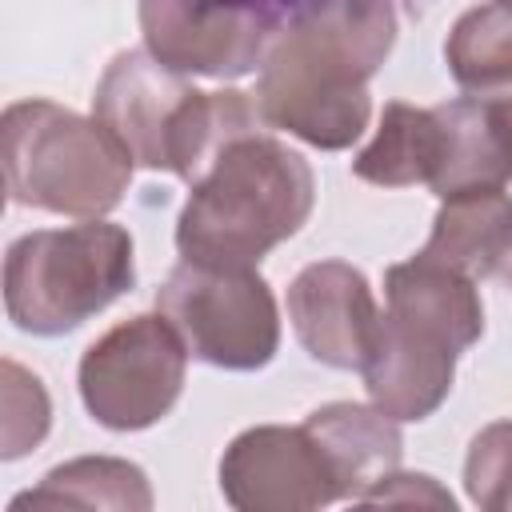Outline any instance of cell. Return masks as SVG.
<instances>
[{"label": "cell", "instance_id": "obj_21", "mask_svg": "<svg viewBox=\"0 0 512 512\" xmlns=\"http://www.w3.org/2000/svg\"><path fill=\"white\" fill-rule=\"evenodd\" d=\"M4 420H0V456L4 460H20L28 448H36L48 432L52 420V404L44 384L24 372L16 360H4Z\"/></svg>", "mask_w": 512, "mask_h": 512}, {"label": "cell", "instance_id": "obj_12", "mask_svg": "<svg viewBox=\"0 0 512 512\" xmlns=\"http://www.w3.org/2000/svg\"><path fill=\"white\" fill-rule=\"evenodd\" d=\"M436 112L444 128V152L428 188L440 200L504 188L512 180V120L504 112V100L464 96L436 104Z\"/></svg>", "mask_w": 512, "mask_h": 512}, {"label": "cell", "instance_id": "obj_25", "mask_svg": "<svg viewBox=\"0 0 512 512\" xmlns=\"http://www.w3.org/2000/svg\"><path fill=\"white\" fill-rule=\"evenodd\" d=\"M500 4H504V8H512V0H500Z\"/></svg>", "mask_w": 512, "mask_h": 512}, {"label": "cell", "instance_id": "obj_16", "mask_svg": "<svg viewBox=\"0 0 512 512\" xmlns=\"http://www.w3.org/2000/svg\"><path fill=\"white\" fill-rule=\"evenodd\" d=\"M512 228V196L504 188L448 196L432 220V236L420 256L448 264L464 276H488V264Z\"/></svg>", "mask_w": 512, "mask_h": 512}, {"label": "cell", "instance_id": "obj_6", "mask_svg": "<svg viewBox=\"0 0 512 512\" xmlns=\"http://www.w3.org/2000/svg\"><path fill=\"white\" fill-rule=\"evenodd\" d=\"M156 308L184 336L188 352L228 372L264 368L280 344L272 288L256 268H216L180 260L164 280Z\"/></svg>", "mask_w": 512, "mask_h": 512}, {"label": "cell", "instance_id": "obj_14", "mask_svg": "<svg viewBox=\"0 0 512 512\" xmlns=\"http://www.w3.org/2000/svg\"><path fill=\"white\" fill-rule=\"evenodd\" d=\"M304 428L316 436L320 452L328 456L344 500H364L400 464V448H404L400 428L376 404L368 408V404L336 400L316 408L304 420Z\"/></svg>", "mask_w": 512, "mask_h": 512}, {"label": "cell", "instance_id": "obj_17", "mask_svg": "<svg viewBox=\"0 0 512 512\" xmlns=\"http://www.w3.org/2000/svg\"><path fill=\"white\" fill-rule=\"evenodd\" d=\"M20 508H152V488L144 472L128 460L112 456H80L60 468H52L40 488L12 500V512Z\"/></svg>", "mask_w": 512, "mask_h": 512}, {"label": "cell", "instance_id": "obj_24", "mask_svg": "<svg viewBox=\"0 0 512 512\" xmlns=\"http://www.w3.org/2000/svg\"><path fill=\"white\" fill-rule=\"evenodd\" d=\"M504 112H508V120H512V100H504Z\"/></svg>", "mask_w": 512, "mask_h": 512}, {"label": "cell", "instance_id": "obj_9", "mask_svg": "<svg viewBox=\"0 0 512 512\" xmlns=\"http://www.w3.org/2000/svg\"><path fill=\"white\" fill-rule=\"evenodd\" d=\"M220 492L240 512H308L344 500L328 456L304 424L240 432L220 456Z\"/></svg>", "mask_w": 512, "mask_h": 512}, {"label": "cell", "instance_id": "obj_4", "mask_svg": "<svg viewBox=\"0 0 512 512\" xmlns=\"http://www.w3.org/2000/svg\"><path fill=\"white\" fill-rule=\"evenodd\" d=\"M132 280V236L96 216L16 240L4 260V308L20 332L60 336L120 300Z\"/></svg>", "mask_w": 512, "mask_h": 512}, {"label": "cell", "instance_id": "obj_8", "mask_svg": "<svg viewBox=\"0 0 512 512\" xmlns=\"http://www.w3.org/2000/svg\"><path fill=\"white\" fill-rule=\"evenodd\" d=\"M284 28V0H140L144 48L196 76L232 80L264 64Z\"/></svg>", "mask_w": 512, "mask_h": 512}, {"label": "cell", "instance_id": "obj_11", "mask_svg": "<svg viewBox=\"0 0 512 512\" xmlns=\"http://www.w3.org/2000/svg\"><path fill=\"white\" fill-rule=\"evenodd\" d=\"M456 356L460 352L440 336L392 312H380L360 376L372 404L392 420H428L452 392Z\"/></svg>", "mask_w": 512, "mask_h": 512}, {"label": "cell", "instance_id": "obj_3", "mask_svg": "<svg viewBox=\"0 0 512 512\" xmlns=\"http://www.w3.org/2000/svg\"><path fill=\"white\" fill-rule=\"evenodd\" d=\"M4 184L12 204L96 220L112 212L132 180V156L92 116L52 100L4 108Z\"/></svg>", "mask_w": 512, "mask_h": 512}, {"label": "cell", "instance_id": "obj_20", "mask_svg": "<svg viewBox=\"0 0 512 512\" xmlns=\"http://www.w3.org/2000/svg\"><path fill=\"white\" fill-rule=\"evenodd\" d=\"M468 500L484 512H512V420H496L468 444Z\"/></svg>", "mask_w": 512, "mask_h": 512}, {"label": "cell", "instance_id": "obj_5", "mask_svg": "<svg viewBox=\"0 0 512 512\" xmlns=\"http://www.w3.org/2000/svg\"><path fill=\"white\" fill-rule=\"evenodd\" d=\"M256 108L268 128L292 132L312 148L336 152L368 128V76L348 64L336 48L284 20L260 64Z\"/></svg>", "mask_w": 512, "mask_h": 512}, {"label": "cell", "instance_id": "obj_10", "mask_svg": "<svg viewBox=\"0 0 512 512\" xmlns=\"http://www.w3.org/2000/svg\"><path fill=\"white\" fill-rule=\"evenodd\" d=\"M288 320L312 360L360 372L380 324V308L364 272L344 260H320L288 284Z\"/></svg>", "mask_w": 512, "mask_h": 512}, {"label": "cell", "instance_id": "obj_1", "mask_svg": "<svg viewBox=\"0 0 512 512\" xmlns=\"http://www.w3.org/2000/svg\"><path fill=\"white\" fill-rule=\"evenodd\" d=\"M316 200L312 168L264 128L240 132L192 180L176 220V248L192 264L256 268L264 252L296 236Z\"/></svg>", "mask_w": 512, "mask_h": 512}, {"label": "cell", "instance_id": "obj_2", "mask_svg": "<svg viewBox=\"0 0 512 512\" xmlns=\"http://www.w3.org/2000/svg\"><path fill=\"white\" fill-rule=\"evenodd\" d=\"M92 116L108 136L132 156V164L152 172H176L196 180L224 140L264 128V116L248 92H200L184 72L160 64L148 48L120 52L92 96Z\"/></svg>", "mask_w": 512, "mask_h": 512}, {"label": "cell", "instance_id": "obj_19", "mask_svg": "<svg viewBox=\"0 0 512 512\" xmlns=\"http://www.w3.org/2000/svg\"><path fill=\"white\" fill-rule=\"evenodd\" d=\"M292 20L312 28L320 40L336 44L368 80L396 44L392 0H296Z\"/></svg>", "mask_w": 512, "mask_h": 512}, {"label": "cell", "instance_id": "obj_18", "mask_svg": "<svg viewBox=\"0 0 512 512\" xmlns=\"http://www.w3.org/2000/svg\"><path fill=\"white\" fill-rule=\"evenodd\" d=\"M444 60L452 80L472 96L512 92V8L500 0L468 8L448 32Z\"/></svg>", "mask_w": 512, "mask_h": 512}, {"label": "cell", "instance_id": "obj_23", "mask_svg": "<svg viewBox=\"0 0 512 512\" xmlns=\"http://www.w3.org/2000/svg\"><path fill=\"white\" fill-rule=\"evenodd\" d=\"M488 276H496L500 284L512 288V228L504 232V240H500V248H496V256H492V264H488Z\"/></svg>", "mask_w": 512, "mask_h": 512}, {"label": "cell", "instance_id": "obj_22", "mask_svg": "<svg viewBox=\"0 0 512 512\" xmlns=\"http://www.w3.org/2000/svg\"><path fill=\"white\" fill-rule=\"evenodd\" d=\"M360 504H436V508H452V496L432 480V476H384Z\"/></svg>", "mask_w": 512, "mask_h": 512}, {"label": "cell", "instance_id": "obj_7", "mask_svg": "<svg viewBox=\"0 0 512 512\" xmlns=\"http://www.w3.org/2000/svg\"><path fill=\"white\" fill-rule=\"evenodd\" d=\"M188 344L164 312L108 328L80 360V400L112 432L152 428L172 412L188 372Z\"/></svg>", "mask_w": 512, "mask_h": 512}, {"label": "cell", "instance_id": "obj_13", "mask_svg": "<svg viewBox=\"0 0 512 512\" xmlns=\"http://www.w3.org/2000/svg\"><path fill=\"white\" fill-rule=\"evenodd\" d=\"M384 296L392 316L440 336L456 352L472 348L484 332V304L476 280L420 252L384 272Z\"/></svg>", "mask_w": 512, "mask_h": 512}, {"label": "cell", "instance_id": "obj_15", "mask_svg": "<svg viewBox=\"0 0 512 512\" xmlns=\"http://www.w3.org/2000/svg\"><path fill=\"white\" fill-rule=\"evenodd\" d=\"M444 152V128L436 108H416L404 100L384 104L380 128L368 148L352 160V172L380 188L432 184Z\"/></svg>", "mask_w": 512, "mask_h": 512}]
</instances>
